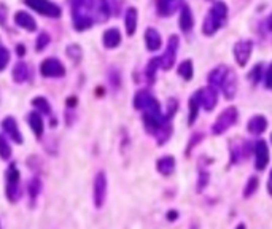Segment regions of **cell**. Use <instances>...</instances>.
<instances>
[{
	"instance_id": "obj_1",
	"label": "cell",
	"mask_w": 272,
	"mask_h": 229,
	"mask_svg": "<svg viewBox=\"0 0 272 229\" xmlns=\"http://www.w3.org/2000/svg\"><path fill=\"white\" fill-rule=\"evenodd\" d=\"M228 19V5L224 2H215L214 7L210 8L209 15L204 19V26H202V34L207 35V37H212L215 35L224 24H226Z\"/></svg>"
},
{
	"instance_id": "obj_2",
	"label": "cell",
	"mask_w": 272,
	"mask_h": 229,
	"mask_svg": "<svg viewBox=\"0 0 272 229\" xmlns=\"http://www.w3.org/2000/svg\"><path fill=\"white\" fill-rule=\"evenodd\" d=\"M70 5H72L74 27L80 32L89 29L94 22V18L88 8L86 0H70Z\"/></svg>"
},
{
	"instance_id": "obj_3",
	"label": "cell",
	"mask_w": 272,
	"mask_h": 229,
	"mask_svg": "<svg viewBox=\"0 0 272 229\" xmlns=\"http://www.w3.org/2000/svg\"><path fill=\"white\" fill-rule=\"evenodd\" d=\"M239 119V112L235 107H228L226 110H223L221 115L215 119L214 126H212V132L215 136H221L224 134L229 127H232Z\"/></svg>"
},
{
	"instance_id": "obj_4",
	"label": "cell",
	"mask_w": 272,
	"mask_h": 229,
	"mask_svg": "<svg viewBox=\"0 0 272 229\" xmlns=\"http://www.w3.org/2000/svg\"><path fill=\"white\" fill-rule=\"evenodd\" d=\"M22 196V188L19 185V171L11 166L7 171V198L10 202H18Z\"/></svg>"
},
{
	"instance_id": "obj_5",
	"label": "cell",
	"mask_w": 272,
	"mask_h": 229,
	"mask_svg": "<svg viewBox=\"0 0 272 229\" xmlns=\"http://www.w3.org/2000/svg\"><path fill=\"white\" fill-rule=\"evenodd\" d=\"M179 45H180L179 35H172L167 42V48H165L164 54L161 56V69L162 70H171L174 67L175 59H177V51H179Z\"/></svg>"
},
{
	"instance_id": "obj_6",
	"label": "cell",
	"mask_w": 272,
	"mask_h": 229,
	"mask_svg": "<svg viewBox=\"0 0 272 229\" xmlns=\"http://www.w3.org/2000/svg\"><path fill=\"white\" fill-rule=\"evenodd\" d=\"M26 4L43 16H50V18L61 16V8L56 4L50 2V0H26Z\"/></svg>"
},
{
	"instance_id": "obj_7",
	"label": "cell",
	"mask_w": 272,
	"mask_h": 229,
	"mask_svg": "<svg viewBox=\"0 0 272 229\" xmlns=\"http://www.w3.org/2000/svg\"><path fill=\"white\" fill-rule=\"evenodd\" d=\"M40 74L46 78H59V77H64L65 74V69L61 64V61L56 57H48L45 59L40 66Z\"/></svg>"
},
{
	"instance_id": "obj_8",
	"label": "cell",
	"mask_w": 272,
	"mask_h": 229,
	"mask_svg": "<svg viewBox=\"0 0 272 229\" xmlns=\"http://www.w3.org/2000/svg\"><path fill=\"white\" fill-rule=\"evenodd\" d=\"M88 8L91 11V15L94 21H107L110 16V5L109 0H86Z\"/></svg>"
},
{
	"instance_id": "obj_9",
	"label": "cell",
	"mask_w": 272,
	"mask_h": 229,
	"mask_svg": "<svg viewBox=\"0 0 272 229\" xmlns=\"http://www.w3.org/2000/svg\"><path fill=\"white\" fill-rule=\"evenodd\" d=\"M107 198V177L104 172H99L94 180V206L100 209Z\"/></svg>"
},
{
	"instance_id": "obj_10",
	"label": "cell",
	"mask_w": 272,
	"mask_h": 229,
	"mask_svg": "<svg viewBox=\"0 0 272 229\" xmlns=\"http://www.w3.org/2000/svg\"><path fill=\"white\" fill-rule=\"evenodd\" d=\"M253 50V43L250 40H241L234 45V57H235V62H237L241 67H245L248 59H250Z\"/></svg>"
},
{
	"instance_id": "obj_11",
	"label": "cell",
	"mask_w": 272,
	"mask_h": 229,
	"mask_svg": "<svg viewBox=\"0 0 272 229\" xmlns=\"http://www.w3.org/2000/svg\"><path fill=\"white\" fill-rule=\"evenodd\" d=\"M255 167L256 171H264L267 162H269V148H267V143L264 140H258L255 143Z\"/></svg>"
},
{
	"instance_id": "obj_12",
	"label": "cell",
	"mask_w": 272,
	"mask_h": 229,
	"mask_svg": "<svg viewBox=\"0 0 272 229\" xmlns=\"http://www.w3.org/2000/svg\"><path fill=\"white\" fill-rule=\"evenodd\" d=\"M199 94H200V107H204L206 112L214 110L218 102V89L214 86H209L199 89Z\"/></svg>"
},
{
	"instance_id": "obj_13",
	"label": "cell",
	"mask_w": 272,
	"mask_h": 229,
	"mask_svg": "<svg viewBox=\"0 0 272 229\" xmlns=\"http://www.w3.org/2000/svg\"><path fill=\"white\" fill-rule=\"evenodd\" d=\"M185 5L183 0H158L156 4V10L159 16H172L177 10H182V7Z\"/></svg>"
},
{
	"instance_id": "obj_14",
	"label": "cell",
	"mask_w": 272,
	"mask_h": 229,
	"mask_svg": "<svg viewBox=\"0 0 272 229\" xmlns=\"http://www.w3.org/2000/svg\"><path fill=\"white\" fill-rule=\"evenodd\" d=\"M2 127H4V132L5 134L16 143H22V136L18 129V124H16V119L11 118V116H7L4 121H2Z\"/></svg>"
},
{
	"instance_id": "obj_15",
	"label": "cell",
	"mask_w": 272,
	"mask_h": 229,
	"mask_svg": "<svg viewBox=\"0 0 272 229\" xmlns=\"http://www.w3.org/2000/svg\"><path fill=\"white\" fill-rule=\"evenodd\" d=\"M228 74H229V69H228L226 66H218V67H215V69L209 74V77H207L209 84H210V86H214V88H221V84H223L224 80H226Z\"/></svg>"
},
{
	"instance_id": "obj_16",
	"label": "cell",
	"mask_w": 272,
	"mask_h": 229,
	"mask_svg": "<svg viewBox=\"0 0 272 229\" xmlns=\"http://www.w3.org/2000/svg\"><path fill=\"white\" fill-rule=\"evenodd\" d=\"M220 89H221L223 95H224L226 99H232V97H234L235 92H237V77H235L234 72L229 70V74H228L226 80L223 81V84H221Z\"/></svg>"
},
{
	"instance_id": "obj_17",
	"label": "cell",
	"mask_w": 272,
	"mask_h": 229,
	"mask_svg": "<svg viewBox=\"0 0 272 229\" xmlns=\"http://www.w3.org/2000/svg\"><path fill=\"white\" fill-rule=\"evenodd\" d=\"M266 127H267V119L263 115L253 116L250 121H248V126H247L248 132H250V134H253V136L263 134V132L266 130Z\"/></svg>"
},
{
	"instance_id": "obj_18",
	"label": "cell",
	"mask_w": 272,
	"mask_h": 229,
	"mask_svg": "<svg viewBox=\"0 0 272 229\" xmlns=\"http://www.w3.org/2000/svg\"><path fill=\"white\" fill-rule=\"evenodd\" d=\"M15 22L18 24L19 27L26 29L29 32L37 30V24H35V19L29 13H24V11H18V13L15 15Z\"/></svg>"
},
{
	"instance_id": "obj_19",
	"label": "cell",
	"mask_w": 272,
	"mask_h": 229,
	"mask_svg": "<svg viewBox=\"0 0 272 229\" xmlns=\"http://www.w3.org/2000/svg\"><path fill=\"white\" fill-rule=\"evenodd\" d=\"M156 169H158V172L164 177L172 175L174 171H175V158L174 156H164V158L158 159Z\"/></svg>"
},
{
	"instance_id": "obj_20",
	"label": "cell",
	"mask_w": 272,
	"mask_h": 229,
	"mask_svg": "<svg viewBox=\"0 0 272 229\" xmlns=\"http://www.w3.org/2000/svg\"><path fill=\"white\" fill-rule=\"evenodd\" d=\"M193 26H194V19H193L191 8L185 4L180 10V29L186 34L193 29Z\"/></svg>"
},
{
	"instance_id": "obj_21",
	"label": "cell",
	"mask_w": 272,
	"mask_h": 229,
	"mask_svg": "<svg viewBox=\"0 0 272 229\" xmlns=\"http://www.w3.org/2000/svg\"><path fill=\"white\" fill-rule=\"evenodd\" d=\"M121 43V34L118 29H107L104 32V46L113 50L118 45Z\"/></svg>"
},
{
	"instance_id": "obj_22",
	"label": "cell",
	"mask_w": 272,
	"mask_h": 229,
	"mask_svg": "<svg viewBox=\"0 0 272 229\" xmlns=\"http://www.w3.org/2000/svg\"><path fill=\"white\" fill-rule=\"evenodd\" d=\"M124 24H126V34L129 37H132L137 29V10L134 7L127 8L126 16H124Z\"/></svg>"
},
{
	"instance_id": "obj_23",
	"label": "cell",
	"mask_w": 272,
	"mask_h": 229,
	"mask_svg": "<svg viewBox=\"0 0 272 229\" xmlns=\"http://www.w3.org/2000/svg\"><path fill=\"white\" fill-rule=\"evenodd\" d=\"M145 43L148 51H158L161 48V35L155 29H147L145 32Z\"/></svg>"
},
{
	"instance_id": "obj_24",
	"label": "cell",
	"mask_w": 272,
	"mask_h": 229,
	"mask_svg": "<svg viewBox=\"0 0 272 229\" xmlns=\"http://www.w3.org/2000/svg\"><path fill=\"white\" fill-rule=\"evenodd\" d=\"M199 107H200V94L197 91V92H194L191 95V99H190V118H188V124H190V126H193L194 121L197 119Z\"/></svg>"
},
{
	"instance_id": "obj_25",
	"label": "cell",
	"mask_w": 272,
	"mask_h": 229,
	"mask_svg": "<svg viewBox=\"0 0 272 229\" xmlns=\"http://www.w3.org/2000/svg\"><path fill=\"white\" fill-rule=\"evenodd\" d=\"M247 156H248V145L247 143L234 145V148H231V164H237L239 161L245 159Z\"/></svg>"
},
{
	"instance_id": "obj_26",
	"label": "cell",
	"mask_w": 272,
	"mask_h": 229,
	"mask_svg": "<svg viewBox=\"0 0 272 229\" xmlns=\"http://www.w3.org/2000/svg\"><path fill=\"white\" fill-rule=\"evenodd\" d=\"M161 67V57H153L151 61L148 62L147 66V70H145V75H147V80L150 84L155 83V78H156V72L158 69Z\"/></svg>"
},
{
	"instance_id": "obj_27",
	"label": "cell",
	"mask_w": 272,
	"mask_h": 229,
	"mask_svg": "<svg viewBox=\"0 0 272 229\" xmlns=\"http://www.w3.org/2000/svg\"><path fill=\"white\" fill-rule=\"evenodd\" d=\"M29 126L32 127L33 134L37 136V137H40L43 134V119H42V116H40L39 112L37 113L33 112V113L29 115Z\"/></svg>"
},
{
	"instance_id": "obj_28",
	"label": "cell",
	"mask_w": 272,
	"mask_h": 229,
	"mask_svg": "<svg viewBox=\"0 0 272 229\" xmlns=\"http://www.w3.org/2000/svg\"><path fill=\"white\" fill-rule=\"evenodd\" d=\"M29 78V69L24 62H18L13 69V80L16 83H24Z\"/></svg>"
},
{
	"instance_id": "obj_29",
	"label": "cell",
	"mask_w": 272,
	"mask_h": 229,
	"mask_svg": "<svg viewBox=\"0 0 272 229\" xmlns=\"http://www.w3.org/2000/svg\"><path fill=\"white\" fill-rule=\"evenodd\" d=\"M193 62L190 61V59H186V61H183L180 66H179V75L185 80H191L193 78Z\"/></svg>"
},
{
	"instance_id": "obj_30",
	"label": "cell",
	"mask_w": 272,
	"mask_h": 229,
	"mask_svg": "<svg viewBox=\"0 0 272 229\" xmlns=\"http://www.w3.org/2000/svg\"><path fill=\"white\" fill-rule=\"evenodd\" d=\"M32 105L37 108L39 113H43V115H50L51 113V107H50L48 101H46L45 97H35L32 101Z\"/></svg>"
},
{
	"instance_id": "obj_31",
	"label": "cell",
	"mask_w": 272,
	"mask_h": 229,
	"mask_svg": "<svg viewBox=\"0 0 272 229\" xmlns=\"http://www.w3.org/2000/svg\"><path fill=\"white\" fill-rule=\"evenodd\" d=\"M258 189V178L256 177H250V180L247 182L245 188H244V198H252Z\"/></svg>"
},
{
	"instance_id": "obj_32",
	"label": "cell",
	"mask_w": 272,
	"mask_h": 229,
	"mask_svg": "<svg viewBox=\"0 0 272 229\" xmlns=\"http://www.w3.org/2000/svg\"><path fill=\"white\" fill-rule=\"evenodd\" d=\"M0 158H2V159H10L11 158V147H10L8 140L4 136H0Z\"/></svg>"
},
{
	"instance_id": "obj_33",
	"label": "cell",
	"mask_w": 272,
	"mask_h": 229,
	"mask_svg": "<svg viewBox=\"0 0 272 229\" xmlns=\"http://www.w3.org/2000/svg\"><path fill=\"white\" fill-rule=\"evenodd\" d=\"M39 192H40V182L37 178L32 180L30 185H29V194H30V202H35V199H37L39 196Z\"/></svg>"
},
{
	"instance_id": "obj_34",
	"label": "cell",
	"mask_w": 272,
	"mask_h": 229,
	"mask_svg": "<svg viewBox=\"0 0 272 229\" xmlns=\"http://www.w3.org/2000/svg\"><path fill=\"white\" fill-rule=\"evenodd\" d=\"M67 54L72 57L75 62H78L81 59V48L78 45H69L67 46Z\"/></svg>"
},
{
	"instance_id": "obj_35",
	"label": "cell",
	"mask_w": 272,
	"mask_h": 229,
	"mask_svg": "<svg viewBox=\"0 0 272 229\" xmlns=\"http://www.w3.org/2000/svg\"><path fill=\"white\" fill-rule=\"evenodd\" d=\"M10 62V51L7 50V48L0 46V72H2Z\"/></svg>"
},
{
	"instance_id": "obj_36",
	"label": "cell",
	"mask_w": 272,
	"mask_h": 229,
	"mask_svg": "<svg viewBox=\"0 0 272 229\" xmlns=\"http://www.w3.org/2000/svg\"><path fill=\"white\" fill-rule=\"evenodd\" d=\"M261 72H263V66H261V64L255 66L253 70L250 72V80H252L253 84L259 83V80H261Z\"/></svg>"
},
{
	"instance_id": "obj_37",
	"label": "cell",
	"mask_w": 272,
	"mask_h": 229,
	"mask_svg": "<svg viewBox=\"0 0 272 229\" xmlns=\"http://www.w3.org/2000/svg\"><path fill=\"white\" fill-rule=\"evenodd\" d=\"M48 43H50V35L43 32V34H40V37H39L37 43H35V48H37V51H42Z\"/></svg>"
},
{
	"instance_id": "obj_38",
	"label": "cell",
	"mask_w": 272,
	"mask_h": 229,
	"mask_svg": "<svg viewBox=\"0 0 272 229\" xmlns=\"http://www.w3.org/2000/svg\"><path fill=\"white\" fill-rule=\"evenodd\" d=\"M209 183V174L207 172H200L199 174V185H197V191L200 192L204 188H206V185Z\"/></svg>"
},
{
	"instance_id": "obj_39",
	"label": "cell",
	"mask_w": 272,
	"mask_h": 229,
	"mask_svg": "<svg viewBox=\"0 0 272 229\" xmlns=\"http://www.w3.org/2000/svg\"><path fill=\"white\" fill-rule=\"evenodd\" d=\"M266 88L272 91V64H270L267 74H266Z\"/></svg>"
},
{
	"instance_id": "obj_40",
	"label": "cell",
	"mask_w": 272,
	"mask_h": 229,
	"mask_svg": "<svg viewBox=\"0 0 272 229\" xmlns=\"http://www.w3.org/2000/svg\"><path fill=\"white\" fill-rule=\"evenodd\" d=\"M5 19H7V7L0 5V24L5 26Z\"/></svg>"
},
{
	"instance_id": "obj_41",
	"label": "cell",
	"mask_w": 272,
	"mask_h": 229,
	"mask_svg": "<svg viewBox=\"0 0 272 229\" xmlns=\"http://www.w3.org/2000/svg\"><path fill=\"white\" fill-rule=\"evenodd\" d=\"M167 220H172V221L177 220V212H174V210H172V212H167Z\"/></svg>"
},
{
	"instance_id": "obj_42",
	"label": "cell",
	"mask_w": 272,
	"mask_h": 229,
	"mask_svg": "<svg viewBox=\"0 0 272 229\" xmlns=\"http://www.w3.org/2000/svg\"><path fill=\"white\" fill-rule=\"evenodd\" d=\"M267 189H269V194L272 196V171H270V175H269V183H267Z\"/></svg>"
},
{
	"instance_id": "obj_43",
	"label": "cell",
	"mask_w": 272,
	"mask_h": 229,
	"mask_svg": "<svg viewBox=\"0 0 272 229\" xmlns=\"http://www.w3.org/2000/svg\"><path fill=\"white\" fill-rule=\"evenodd\" d=\"M18 54H19V56H22V54H26V48H24V46H22V45H19V46H18Z\"/></svg>"
},
{
	"instance_id": "obj_44",
	"label": "cell",
	"mask_w": 272,
	"mask_h": 229,
	"mask_svg": "<svg viewBox=\"0 0 272 229\" xmlns=\"http://www.w3.org/2000/svg\"><path fill=\"white\" fill-rule=\"evenodd\" d=\"M267 29H269V30H272V15L267 18Z\"/></svg>"
},
{
	"instance_id": "obj_45",
	"label": "cell",
	"mask_w": 272,
	"mask_h": 229,
	"mask_svg": "<svg viewBox=\"0 0 272 229\" xmlns=\"http://www.w3.org/2000/svg\"><path fill=\"white\" fill-rule=\"evenodd\" d=\"M235 229H247V226L244 223H241V224H237V227H235Z\"/></svg>"
},
{
	"instance_id": "obj_46",
	"label": "cell",
	"mask_w": 272,
	"mask_h": 229,
	"mask_svg": "<svg viewBox=\"0 0 272 229\" xmlns=\"http://www.w3.org/2000/svg\"><path fill=\"white\" fill-rule=\"evenodd\" d=\"M0 46H2V45H0Z\"/></svg>"
}]
</instances>
